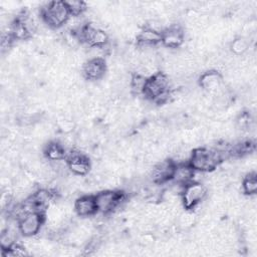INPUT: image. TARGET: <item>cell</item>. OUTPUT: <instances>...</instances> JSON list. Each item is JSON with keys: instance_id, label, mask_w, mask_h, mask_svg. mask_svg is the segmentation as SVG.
<instances>
[{"instance_id": "obj_17", "label": "cell", "mask_w": 257, "mask_h": 257, "mask_svg": "<svg viewBox=\"0 0 257 257\" xmlns=\"http://www.w3.org/2000/svg\"><path fill=\"white\" fill-rule=\"evenodd\" d=\"M76 126L73 118L67 114L62 113L56 119V127L61 132V134H70L73 133Z\"/></svg>"}, {"instance_id": "obj_4", "label": "cell", "mask_w": 257, "mask_h": 257, "mask_svg": "<svg viewBox=\"0 0 257 257\" xmlns=\"http://www.w3.org/2000/svg\"><path fill=\"white\" fill-rule=\"evenodd\" d=\"M208 194L207 187L200 182H191L184 186L181 192V202L185 209L193 210L196 206L203 203Z\"/></svg>"}, {"instance_id": "obj_19", "label": "cell", "mask_w": 257, "mask_h": 257, "mask_svg": "<svg viewBox=\"0 0 257 257\" xmlns=\"http://www.w3.org/2000/svg\"><path fill=\"white\" fill-rule=\"evenodd\" d=\"M155 241L156 237L154 236V233H142L139 238L140 244L145 248L153 246L155 244Z\"/></svg>"}, {"instance_id": "obj_14", "label": "cell", "mask_w": 257, "mask_h": 257, "mask_svg": "<svg viewBox=\"0 0 257 257\" xmlns=\"http://www.w3.org/2000/svg\"><path fill=\"white\" fill-rule=\"evenodd\" d=\"M241 189L246 196H255L257 192V176L254 171L248 172L242 179Z\"/></svg>"}, {"instance_id": "obj_11", "label": "cell", "mask_w": 257, "mask_h": 257, "mask_svg": "<svg viewBox=\"0 0 257 257\" xmlns=\"http://www.w3.org/2000/svg\"><path fill=\"white\" fill-rule=\"evenodd\" d=\"M194 173L195 171L188 163L175 164L172 179L170 182L184 187L185 185L193 182Z\"/></svg>"}, {"instance_id": "obj_6", "label": "cell", "mask_w": 257, "mask_h": 257, "mask_svg": "<svg viewBox=\"0 0 257 257\" xmlns=\"http://www.w3.org/2000/svg\"><path fill=\"white\" fill-rule=\"evenodd\" d=\"M66 161L70 174L85 177L90 172L91 162L88 156L82 153L81 150L73 148L72 150L67 152Z\"/></svg>"}, {"instance_id": "obj_1", "label": "cell", "mask_w": 257, "mask_h": 257, "mask_svg": "<svg viewBox=\"0 0 257 257\" xmlns=\"http://www.w3.org/2000/svg\"><path fill=\"white\" fill-rule=\"evenodd\" d=\"M222 162L221 155L216 149L195 148L191 152L188 164L196 172L211 173Z\"/></svg>"}, {"instance_id": "obj_13", "label": "cell", "mask_w": 257, "mask_h": 257, "mask_svg": "<svg viewBox=\"0 0 257 257\" xmlns=\"http://www.w3.org/2000/svg\"><path fill=\"white\" fill-rule=\"evenodd\" d=\"M249 48L250 39L243 36H237L229 43V50L234 56H242L246 54L249 51Z\"/></svg>"}, {"instance_id": "obj_12", "label": "cell", "mask_w": 257, "mask_h": 257, "mask_svg": "<svg viewBox=\"0 0 257 257\" xmlns=\"http://www.w3.org/2000/svg\"><path fill=\"white\" fill-rule=\"evenodd\" d=\"M66 155H67V151L62 147V145L58 141L49 142L47 145L44 146L43 156L49 162L66 159Z\"/></svg>"}, {"instance_id": "obj_18", "label": "cell", "mask_w": 257, "mask_h": 257, "mask_svg": "<svg viewBox=\"0 0 257 257\" xmlns=\"http://www.w3.org/2000/svg\"><path fill=\"white\" fill-rule=\"evenodd\" d=\"M64 2L68 9L70 16H81L87 10V4L83 1L68 0V1H64Z\"/></svg>"}, {"instance_id": "obj_2", "label": "cell", "mask_w": 257, "mask_h": 257, "mask_svg": "<svg viewBox=\"0 0 257 257\" xmlns=\"http://www.w3.org/2000/svg\"><path fill=\"white\" fill-rule=\"evenodd\" d=\"M70 14L64 1H51L40 8V18L49 28L58 29L64 26Z\"/></svg>"}, {"instance_id": "obj_9", "label": "cell", "mask_w": 257, "mask_h": 257, "mask_svg": "<svg viewBox=\"0 0 257 257\" xmlns=\"http://www.w3.org/2000/svg\"><path fill=\"white\" fill-rule=\"evenodd\" d=\"M184 42H185L184 29L176 23H173L162 32L161 44L165 48L176 49L181 47Z\"/></svg>"}, {"instance_id": "obj_10", "label": "cell", "mask_w": 257, "mask_h": 257, "mask_svg": "<svg viewBox=\"0 0 257 257\" xmlns=\"http://www.w3.org/2000/svg\"><path fill=\"white\" fill-rule=\"evenodd\" d=\"M74 213L78 217H91L97 213L94 195H82L74 201Z\"/></svg>"}, {"instance_id": "obj_15", "label": "cell", "mask_w": 257, "mask_h": 257, "mask_svg": "<svg viewBox=\"0 0 257 257\" xmlns=\"http://www.w3.org/2000/svg\"><path fill=\"white\" fill-rule=\"evenodd\" d=\"M148 77H145L143 75L132 73L131 74V80H130V91L138 96H144L145 89L147 86Z\"/></svg>"}, {"instance_id": "obj_3", "label": "cell", "mask_w": 257, "mask_h": 257, "mask_svg": "<svg viewBox=\"0 0 257 257\" xmlns=\"http://www.w3.org/2000/svg\"><path fill=\"white\" fill-rule=\"evenodd\" d=\"M97 213L108 215L123 205L126 198L122 192L118 190L104 189L94 195Z\"/></svg>"}, {"instance_id": "obj_16", "label": "cell", "mask_w": 257, "mask_h": 257, "mask_svg": "<svg viewBox=\"0 0 257 257\" xmlns=\"http://www.w3.org/2000/svg\"><path fill=\"white\" fill-rule=\"evenodd\" d=\"M178 227L180 229H190L197 222V214L192 210L185 209L178 217H177Z\"/></svg>"}, {"instance_id": "obj_8", "label": "cell", "mask_w": 257, "mask_h": 257, "mask_svg": "<svg viewBox=\"0 0 257 257\" xmlns=\"http://www.w3.org/2000/svg\"><path fill=\"white\" fill-rule=\"evenodd\" d=\"M175 163L172 160H163L156 163L150 170L151 181L157 185L169 183L172 179Z\"/></svg>"}, {"instance_id": "obj_7", "label": "cell", "mask_w": 257, "mask_h": 257, "mask_svg": "<svg viewBox=\"0 0 257 257\" xmlns=\"http://www.w3.org/2000/svg\"><path fill=\"white\" fill-rule=\"evenodd\" d=\"M106 71L107 65L104 58L87 59L81 67L82 76L88 81H96L102 79Z\"/></svg>"}, {"instance_id": "obj_5", "label": "cell", "mask_w": 257, "mask_h": 257, "mask_svg": "<svg viewBox=\"0 0 257 257\" xmlns=\"http://www.w3.org/2000/svg\"><path fill=\"white\" fill-rule=\"evenodd\" d=\"M45 224V215L39 212H29L18 220L20 234L31 238L40 233Z\"/></svg>"}]
</instances>
